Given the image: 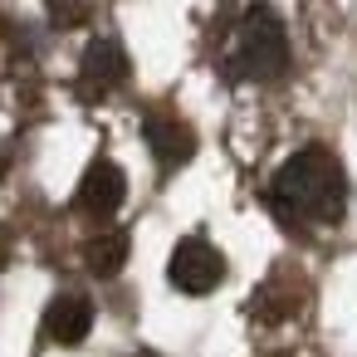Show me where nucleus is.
Listing matches in <instances>:
<instances>
[{
    "mask_svg": "<svg viewBox=\"0 0 357 357\" xmlns=\"http://www.w3.org/2000/svg\"><path fill=\"white\" fill-rule=\"evenodd\" d=\"M269 206L289 225H337L347 211V176L328 147H298L269 181Z\"/></svg>",
    "mask_w": 357,
    "mask_h": 357,
    "instance_id": "f257e3e1",
    "label": "nucleus"
},
{
    "mask_svg": "<svg viewBox=\"0 0 357 357\" xmlns=\"http://www.w3.org/2000/svg\"><path fill=\"white\" fill-rule=\"evenodd\" d=\"M289 69V30L284 15L269 6V0H255V6L240 15L235 40H230V74L250 79V84H269Z\"/></svg>",
    "mask_w": 357,
    "mask_h": 357,
    "instance_id": "f03ea898",
    "label": "nucleus"
},
{
    "mask_svg": "<svg viewBox=\"0 0 357 357\" xmlns=\"http://www.w3.org/2000/svg\"><path fill=\"white\" fill-rule=\"evenodd\" d=\"M167 279H172L181 294L201 298V294H211V289L225 279V255H220V250H215L206 235H186V240L172 250Z\"/></svg>",
    "mask_w": 357,
    "mask_h": 357,
    "instance_id": "7ed1b4c3",
    "label": "nucleus"
},
{
    "mask_svg": "<svg viewBox=\"0 0 357 357\" xmlns=\"http://www.w3.org/2000/svg\"><path fill=\"white\" fill-rule=\"evenodd\" d=\"M123 201H128V176H123V167L108 162V157H98V162L84 172L79 191H74V211L93 215V220H108Z\"/></svg>",
    "mask_w": 357,
    "mask_h": 357,
    "instance_id": "20e7f679",
    "label": "nucleus"
},
{
    "mask_svg": "<svg viewBox=\"0 0 357 357\" xmlns=\"http://www.w3.org/2000/svg\"><path fill=\"white\" fill-rule=\"evenodd\" d=\"M118 84H128V50L103 35V40H93V45L84 50L79 89H84L89 98H103V93H113Z\"/></svg>",
    "mask_w": 357,
    "mask_h": 357,
    "instance_id": "39448f33",
    "label": "nucleus"
},
{
    "mask_svg": "<svg viewBox=\"0 0 357 357\" xmlns=\"http://www.w3.org/2000/svg\"><path fill=\"white\" fill-rule=\"evenodd\" d=\"M142 137H147V147H152V157H157V167H162V172L186 167V162H191V152H196V132H191L176 113H147Z\"/></svg>",
    "mask_w": 357,
    "mask_h": 357,
    "instance_id": "423d86ee",
    "label": "nucleus"
},
{
    "mask_svg": "<svg viewBox=\"0 0 357 357\" xmlns=\"http://www.w3.org/2000/svg\"><path fill=\"white\" fill-rule=\"evenodd\" d=\"M93 333V303L84 294H59L50 308H45V337L59 342V347H74Z\"/></svg>",
    "mask_w": 357,
    "mask_h": 357,
    "instance_id": "0eeeda50",
    "label": "nucleus"
},
{
    "mask_svg": "<svg viewBox=\"0 0 357 357\" xmlns=\"http://www.w3.org/2000/svg\"><path fill=\"white\" fill-rule=\"evenodd\" d=\"M128 235L123 230H103V235H93L89 245H84V264L98 274V279H113L123 264H128Z\"/></svg>",
    "mask_w": 357,
    "mask_h": 357,
    "instance_id": "6e6552de",
    "label": "nucleus"
},
{
    "mask_svg": "<svg viewBox=\"0 0 357 357\" xmlns=\"http://www.w3.org/2000/svg\"><path fill=\"white\" fill-rule=\"evenodd\" d=\"M50 15H54L59 30H74V25L89 20V0H50Z\"/></svg>",
    "mask_w": 357,
    "mask_h": 357,
    "instance_id": "1a4fd4ad",
    "label": "nucleus"
},
{
    "mask_svg": "<svg viewBox=\"0 0 357 357\" xmlns=\"http://www.w3.org/2000/svg\"><path fill=\"white\" fill-rule=\"evenodd\" d=\"M6 259H10V245H6V240H0V269H6Z\"/></svg>",
    "mask_w": 357,
    "mask_h": 357,
    "instance_id": "9d476101",
    "label": "nucleus"
},
{
    "mask_svg": "<svg viewBox=\"0 0 357 357\" xmlns=\"http://www.w3.org/2000/svg\"><path fill=\"white\" fill-rule=\"evenodd\" d=\"M132 357H157V352H132Z\"/></svg>",
    "mask_w": 357,
    "mask_h": 357,
    "instance_id": "9b49d317",
    "label": "nucleus"
}]
</instances>
